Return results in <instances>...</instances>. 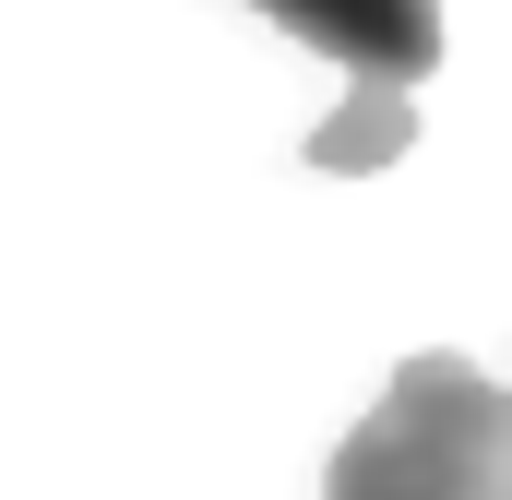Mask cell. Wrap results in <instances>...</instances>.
Segmentation results:
<instances>
[{
  "mask_svg": "<svg viewBox=\"0 0 512 500\" xmlns=\"http://www.w3.org/2000/svg\"><path fill=\"white\" fill-rule=\"evenodd\" d=\"M322 500H501V381L477 358H405L334 441Z\"/></svg>",
  "mask_w": 512,
  "mask_h": 500,
  "instance_id": "1",
  "label": "cell"
},
{
  "mask_svg": "<svg viewBox=\"0 0 512 500\" xmlns=\"http://www.w3.org/2000/svg\"><path fill=\"white\" fill-rule=\"evenodd\" d=\"M251 12H274L334 72H358V96H405L441 60V0H251Z\"/></svg>",
  "mask_w": 512,
  "mask_h": 500,
  "instance_id": "2",
  "label": "cell"
},
{
  "mask_svg": "<svg viewBox=\"0 0 512 500\" xmlns=\"http://www.w3.org/2000/svg\"><path fill=\"white\" fill-rule=\"evenodd\" d=\"M393 155H405V96H346L334 120L310 131V167H322V179H370Z\"/></svg>",
  "mask_w": 512,
  "mask_h": 500,
  "instance_id": "3",
  "label": "cell"
}]
</instances>
